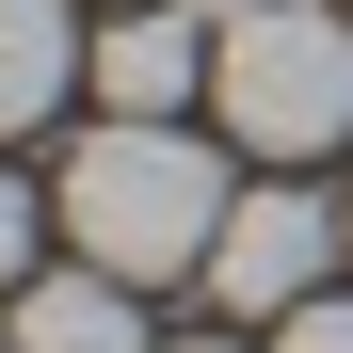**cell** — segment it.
Masks as SVG:
<instances>
[{"mask_svg": "<svg viewBox=\"0 0 353 353\" xmlns=\"http://www.w3.org/2000/svg\"><path fill=\"white\" fill-rule=\"evenodd\" d=\"M65 241L97 257V273H129V289H176V273H209V241H225V209H241V176H225L176 112H112V129H81L65 145Z\"/></svg>", "mask_w": 353, "mask_h": 353, "instance_id": "obj_1", "label": "cell"}, {"mask_svg": "<svg viewBox=\"0 0 353 353\" xmlns=\"http://www.w3.org/2000/svg\"><path fill=\"white\" fill-rule=\"evenodd\" d=\"M81 81H97V32L65 0H0V129H48Z\"/></svg>", "mask_w": 353, "mask_h": 353, "instance_id": "obj_6", "label": "cell"}, {"mask_svg": "<svg viewBox=\"0 0 353 353\" xmlns=\"http://www.w3.org/2000/svg\"><path fill=\"white\" fill-rule=\"evenodd\" d=\"M0 289H32V176L0 161Z\"/></svg>", "mask_w": 353, "mask_h": 353, "instance_id": "obj_8", "label": "cell"}, {"mask_svg": "<svg viewBox=\"0 0 353 353\" xmlns=\"http://www.w3.org/2000/svg\"><path fill=\"white\" fill-rule=\"evenodd\" d=\"M0 337H17V353H145V289L97 273V257H81V273H32Z\"/></svg>", "mask_w": 353, "mask_h": 353, "instance_id": "obj_5", "label": "cell"}, {"mask_svg": "<svg viewBox=\"0 0 353 353\" xmlns=\"http://www.w3.org/2000/svg\"><path fill=\"white\" fill-rule=\"evenodd\" d=\"M97 97L112 112H193L209 97V17L193 0H112L97 17Z\"/></svg>", "mask_w": 353, "mask_h": 353, "instance_id": "obj_4", "label": "cell"}, {"mask_svg": "<svg viewBox=\"0 0 353 353\" xmlns=\"http://www.w3.org/2000/svg\"><path fill=\"white\" fill-rule=\"evenodd\" d=\"M273 353H353V289H321V305H289V321H273Z\"/></svg>", "mask_w": 353, "mask_h": 353, "instance_id": "obj_7", "label": "cell"}, {"mask_svg": "<svg viewBox=\"0 0 353 353\" xmlns=\"http://www.w3.org/2000/svg\"><path fill=\"white\" fill-rule=\"evenodd\" d=\"M209 112L241 161H321L353 129V0H257L241 32H209Z\"/></svg>", "mask_w": 353, "mask_h": 353, "instance_id": "obj_2", "label": "cell"}, {"mask_svg": "<svg viewBox=\"0 0 353 353\" xmlns=\"http://www.w3.org/2000/svg\"><path fill=\"white\" fill-rule=\"evenodd\" d=\"M0 353H17V337H0Z\"/></svg>", "mask_w": 353, "mask_h": 353, "instance_id": "obj_10", "label": "cell"}, {"mask_svg": "<svg viewBox=\"0 0 353 353\" xmlns=\"http://www.w3.org/2000/svg\"><path fill=\"white\" fill-rule=\"evenodd\" d=\"M353 257V209H321V193H289V176H273V193H241V209H225V241H209V305H241V321H289V305H321V273Z\"/></svg>", "mask_w": 353, "mask_h": 353, "instance_id": "obj_3", "label": "cell"}, {"mask_svg": "<svg viewBox=\"0 0 353 353\" xmlns=\"http://www.w3.org/2000/svg\"><path fill=\"white\" fill-rule=\"evenodd\" d=\"M193 353H225V337H193Z\"/></svg>", "mask_w": 353, "mask_h": 353, "instance_id": "obj_9", "label": "cell"}, {"mask_svg": "<svg viewBox=\"0 0 353 353\" xmlns=\"http://www.w3.org/2000/svg\"><path fill=\"white\" fill-rule=\"evenodd\" d=\"M337 209H353V193H337Z\"/></svg>", "mask_w": 353, "mask_h": 353, "instance_id": "obj_11", "label": "cell"}]
</instances>
